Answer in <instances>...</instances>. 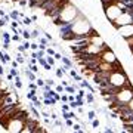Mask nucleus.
<instances>
[{"label": "nucleus", "instance_id": "nucleus-5", "mask_svg": "<svg viewBox=\"0 0 133 133\" xmlns=\"http://www.w3.org/2000/svg\"><path fill=\"white\" fill-rule=\"evenodd\" d=\"M132 98H133V89L130 87V84L123 86V87H120L118 92L114 95L115 105H126Z\"/></svg>", "mask_w": 133, "mask_h": 133}, {"label": "nucleus", "instance_id": "nucleus-2", "mask_svg": "<svg viewBox=\"0 0 133 133\" xmlns=\"http://www.w3.org/2000/svg\"><path fill=\"white\" fill-rule=\"evenodd\" d=\"M89 31H90V22L80 12L77 15L76 21L71 22V33L74 34V37H84V36L89 34Z\"/></svg>", "mask_w": 133, "mask_h": 133}, {"label": "nucleus", "instance_id": "nucleus-15", "mask_svg": "<svg viewBox=\"0 0 133 133\" xmlns=\"http://www.w3.org/2000/svg\"><path fill=\"white\" fill-rule=\"evenodd\" d=\"M132 52H133V49H132Z\"/></svg>", "mask_w": 133, "mask_h": 133}, {"label": "nucleus", "instance_id": "nucleus-13", "mask_svg": "<svg viewBox=\"0 0 133 133\" xmlns=\"http://www.w3.org/2000/svg\"><path fill=\"white\" fill-rule=\"evenodd\" d=\"M36 2H37L36 5H38V6H40V5H42V3H43V2H46V0H36Z\"/></svg>", "mask_w": 133, "mask_h": 133}, {"label": "nucleus", "instance_id": "nucleus-6", "mask_svg": "<svg viewBox=\"0 0 133 133\" xmlns=\"http://www.w3.org/2000/svg\"><path fill=\"white\" fill-rule=\"evenodd\" d=\"M123 12V5L121 2H112L109 5L105 6V16L109 19V21H114L117 16H120Z\"/></svg>", "mask_w": 133, "mask_h": 133}, {"label": "nucleus", "instance_id": "nucleus-3", "mask_svg": "<svg viewBox=\"0 0 133 133\" xmlns=\"http://www.w3.org/2000/svg\"><path fill=\"white\" fill-rule=\"evenodd\" d=\"M108 83L112 87H123V86H129V78L121 71V68H117V70H112V71L109 72Z\"/></svg>", "mask_w": 133, "mask_h": 133}, {"label": "nucleus", "instance_id": "nucleus-10", "mask_svg": "<svg viewBox=\"0 0 133 133\" xmlns=\"http://www.w3.org/2000/svg\"><path fill=\"white\" fill-rule=\"evenodd\" d=\"M124 40H126V46H127V48H130V49H133V36H132V37L124 38Z\"/></svg>", "mask_w": 133, "mask_h": 133}, {"label": "nucleus", "instance_id": "nucleus-4", "mask_svg": "<svg viewBox=\"0 0 133 133\" xmlns=\"http://www.w3.org/2000/svg\"><path fill=\"white\" fill-rule=\"evenodd\" d=\"M3 126H5V130L16 133V132H22V129L25 127V121L24 118H19V114H14L9 117L8 121L3 123Z\"/></svg>", "mask_w": 133, "mask_h": 133}, {"label": "nucleus", "instance_id": "nucleus-14", "mask_svg": "<svg viewBox=\"0 0 133 133\" xmlns=\"http://www.w3.org/2000/svg\"><path fill=\"white\" fill-rule=\"evenodd\" d=\"M115 2H126V0H115Z\"/></svg>", "mask_w": 133, "mask_h": 133}, {"label": "nucleus", "instance_id": "nucleus-7", "mask_svg": "<svg viewBox=\"0 0 133 133\" xmlns=\"http://www.w3.org/2000/svg\"><path fill=\"white\" fill-rule=\"evenodd\" d=\"M114 27H121V25H127V24H133V14L130 10H126V12H121L120 16L111 21Z\"/></svg>", "mask_w": 133, "mask_h": 133}, {"label": "nucleus", "instance_id": "nucleus-11", "mask_svg": "<svg viewBox=\"0 0 133 133\" xmlns=\"http://www.w3.org/2000/svg\"><path fill=\"white\" fill-rule=\"evenodd\" d=\"M126 105H127V108H129V109H130V111L133 112V98H132L130 101H129V102H127Z\"/></svg>", "mask_w": 133, "mask_h": 133}, {"label": "nucleus", "instance_id": "nucleus-1", "mask_svg": "<svg viewBox=\"0 0 133 133\" xmlns=\"http://www.w3.org/2000/svg\"><path fill=\"white\" fill-rule=\"evenodd\" d=\"M78 14H80V10L77 9V6L65 0L64 5L61 6V9H59V12H58L56 18H58L59 22H62V24H71V22L76 21Z\"/></svg>", "mask_w": 133, "mask_h": 133}, {"label": "nucleus", "instance_id": "nucleus-8", "mask_svg": "<svg viewBox=\"0 0 133 133\" xmlns=\"http://www.w3.org/2000/svg\"><path fill=\"white\" fill-rule=\"evenodd\" d=\"M99 56H101V59H102V61L109 62V64H114V62L117 61V55H115V53L111 50V49H107V48H105L104 50L101 52Z\"/></svg>", "mask_w": 133, "mask_h": 133}, {"label": "nucleus", "instance_id": "nucleus-12", "mask_svg": "<svg viewBox=\"0 0 133 133\" xmlns=\"http://www.w3.org/2000/svg\"><path fill=\"white\" fill-rule=\"evenodd\" d=\"M89 118H95V112H89Z\"/></svg>", "mask_w": 133, "mask_h": 133}, {"label": "nucleus", "instance_id": "nucleus-9", "mask_svg": "<svg viewBox=\"0 0 133 133\" xmlns=\"http://www.w3.org/2000/svg\"><path fill=\"white\" fill-rule=\"evenodd\" d=\"M117 33H118L120 37L127 38L133 36V24H127V25H121V27H117Z\"/></svg>", "mask_w": 133, "mask_h": 133}]
</instances>
